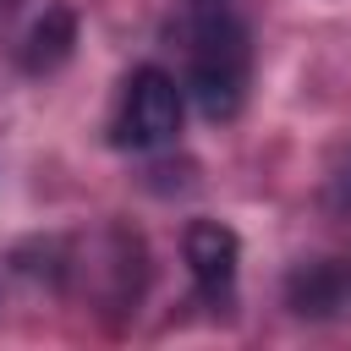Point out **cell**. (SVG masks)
<instances>
[{"instance_id":"obj_4","label":"cell","mask_w":351,"mask_h":351,"mask_svg":"<svg viewBox=\"0 0 351 351\" xmlns=\"http://www.w3.org/2000/svg\"><path fill=\"white\" fill-rule=\"evenodd\" d=\"M285 302L302 318H329L346 307V263H302L285 280Z\"/></svg>"},{"instance_id":"obj_6","label":"cell","mask_w":351,"mask_h":351,"mask_svg":"<svg viewBox=\"0 0 351 351\" xmlns=\"http://www.w3.org/2000/svg\"><path fill=\"white\" fill-rule=\"evenodd\" d=\"M346 302H351V263H346Z\"/></svg>"},{"instance_id":"obj_1","label":"cell","mask_w":351,"mask_h":351,"mask_svg":"<svg viewBox=\"0 0 351 351\" xmlns=\"http://www.w3.org/2000/svg\"><path fill=\"white\" fill-rule=\"evenodd\" d=\"M247 77H252L247 27L230 11H203L192 27V66H186V88L197 110L208 121H230L247 99Z\"/></svg>"},{"instance_id":"obj_3","label":"cell","mask_w":351,"mask_h":351,"mask_svg":"<svg viewBox=\"0 0 351 351\" xmlns=\"http://www.w3.org/2000/svg\"><path fill=\"white\" fill-rule=\"evenodd\" d=\"M181 252H186L192 280H197L208 296H225V291H230L236 263H241V241H236V230H230V225H219V219H192V225H186Z\"/></svg>"},{"instance_id":"obj_5","label":"cell","mask_w":351,"mask_h":351,"mask_svg":"<svg viewBox=\"0 0 351 351\" xmlns=\"http://www.w3.org/2000/svg\"><path fill=\"white\" fill-rule=\"evenodd\" d=\"M71 44H77V16H71L66 5H49V11L33 22L27 44H22V66H27L33 77H38V71H55V66L71 60Z\"/></svg>"},{"instance_id":"obj_2","label":"cell","mask_w":351,"mask_h":351,"mask_svg":"<svg viewBox=\"0 0 351 351\" xmlns=\"http://www.w3.org/2000/svg\"><path fill=\"white\" fill-rule=\"evenodd\" d=\"M181 132V88L159 66H137L126 77L121 110H115V143L121 148H165Z\"/></svg>"}]
</instances>
